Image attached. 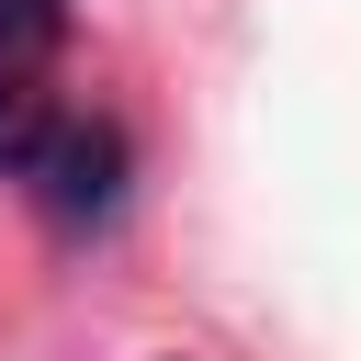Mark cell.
Wrapping results in <instances>:
<instances>
[{
    "mask_svg": "<svg viewBox=\"0 0 361 361\" xmlns=\"http://www.w3.org/2000/svg\"><path fill=\"white\" fill-rule=\"evenodd\" d=\"M56 56L68 0H0V180L56 226H102L124 203V124L56 102Z\"/></svg>",
    "mask_w": 361,
    "mask_h": 361,
    "instance_id": "obj_1",
    "label": "cell"
}]
</instances>
